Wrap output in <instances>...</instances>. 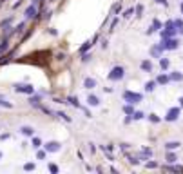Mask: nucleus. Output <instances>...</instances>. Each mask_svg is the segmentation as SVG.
<instances>
[{
    "label": "nucleus",
    "instance_id": "f257e3e1",
    "mask_svg": "<svg viewBox=\"0 0 183 174\" xmlns=\"http://www.w3.org/2000/svg\"><path fill=\"white\" fill-rule=\"evenodd\" d=\"M176 33H178V29H176L174 20H167V22H165V27L159 31V35H162V40H165V38H172V36H176Z\"/></svg>",
    "mask_w": 183,
    "mask_h": 174
},
{
    "label": "nucleus",
    "instance_id": "f03ea898",
    "mask_svg": "<svg viewBox=\"0 0 183 174\" xmlns=\"http://www.w3.org/2000/svg\"><path fill=\"white\" fill-rule=\"evenodd\" d=\"M123 76H125V67H122V65H114L111 73L107 74V78L111 82H120V80H123Z\"/></svg>",
    "mask_w": 183,
    "mask_h": 174
},
{
    "label": "nucleus",
    "instance_id": "7ed1b4c3",
    "mask_svg": "<svg viewBox=\"0 0 183 174\" xmlns=\"http://www.w3.org/2000/svg\"><path fill=\"white\" fill-rule=\"evenodd\" d=\"M143 100V94H140V93H134V91H125L123 93V102H127V103H140Z\"/></svg>",
    "mask_w": 183,
    "mask_h": 174
},
{
    "label": "nucleus",
    "instance_id": "20e7f679",
    "mask_svg": "<svg viewBox=\"0 0 183 174\" xmlns=\"http://www.w3.org/2000/svg\"><path fill=\"white\" fill-rule=\"evenodd\" d=\"M179 116H181V107L176 105V107H170V109H169L167 114L163 116V120H165V122H176Z\"/></svg>",
    "mask_w": 183,
    "mask_h": 174
},
{
    "label": "nucleus",
    "instance_id": "39448f33",
    "mask_svg": "<svg viewBox=\"0 0 183 174\" xmlns=\"http://www.w3.org/2000/svg\"><path fill=\"white\" fill-rule=\"evenodd\" d=\"M15 91L20 94H35V87L31 83H15Z\"/></svg>",
    "mask_w": 183,
    "mask_h": 174
},
{
    "label": "nucleus",
    "instance_id": "423d86ee",
    "mask_svg": "<svg viewBox=\"0 0 183 174\" xmlns=\"http://www.w3.org/2000/svg\"><path fill=\"white\" fill-rule=\"evenodd\" d=\"M165 51H167V49H165V46H163V42H159V44H156V46L151 47V55H152L154 58H162Z\"/></svg>",
    "mask_w": 183,
    "mask_h": 174
},
{
    "label": "nucleus",
    "instance_id": "0eeeda50",
    "mask_svg": "<svg viewBox=\"0 0 183 174\" xmlns=\"http://www.w3.org/2000/svg\"><path fill=\"white\" fill-rule=\"evenodd\" d=\"M98 38H100V36H98V35H94V36H93V38H91V40H87V42L83 44V46H82V47L78 49V53H80V55H83V53H87V51H91V49H93V46H94V44L98 42Z\"/></svg>",
    "mask_w": 183,
    "mask_h": 174
},
{
    "label": "nucleus",
    "instance_id": "6e6552de",
    "mask_svg": "<svg viewBox=\"0 0 183 174\" xmlns=\"http://www.w3.org/2000/svg\"><path fill=\"white\" fill-rule=\"evenodd\" d=\"M163 42V46H165V49L167 51H174V49H178L179 47V40L178 38H165V40H162Z\"/></svg>",
    "mask_w": 183,
    "mask_h": 174
},
{
    "label": "nucleus",
    "instance_id": "1a4fd4ad",
    "mask_svg": "<svg viewBox=\"0 0 183 174\" xmlns=\"http://www.w3.org/2000/svg\"><path fill=\"white\" fill-rule=\"evenodd\" d=\"M44 149L47 150V152H58L60 149H62V143L60 142H47V143H44Z\"/></svg>",
    "mask_w": 183,
    "mask_h": 174
},
{
    "label": "nucleus",
    "instance_id": "9d476101",
    "mask_svg": "<svg viewBox=\"0 0 183 174\" xmlns=\"http://www.w3.org/2000/svg\"><path fill=\"white\" fill-rule=\"evenodd\" d=\"M162 170H167V172H183V165H174V163H163V165H162Z\"/></svg>",
    "mask_w": 183,
    "mask_h": 174
},
{
    "label": "nucleus",
    "instance_id": "9b49d317",
    "mask_svg": "<svg viewBox=\"0 0 183 174\" xmlns=\"http://www.w3.org/2000/svg\"><path fill=\"white\" fill-rule=\"evenodd\" d=\"M159 29H163V24H162V22H159L158 18H154L152 20V24H151V27L145 31L147 35H152V33H156V31H159Z\"/></svg>",
    "mask_w": 183,
    "mask_h": 174
},
{
    "label": "nucleus",
    "instance_id": "f8f14e48",
    "mask_svg": "<svg viewBox=\"0 0 183 174\" xmlns=\"http://www.w3.org/2000/svg\"><path fill=\"white\" fill-rule=\"evenodd\" d=\"M26 18H36V15H38V9H36V4H31L27 9H26Z\"/></svg>",
    "mask_w": 183,
    "mask_h": 174
},
{
    "label": "nucleus",
    "instance_id": "ddd939ff",
    "mask_svg": "<svg viewBox=\"0 0 183 174\" xmlns=\"http://www.w3.org/2000/svg\"><path fill=\"white\" fill-rule=\"evenodd\" d=\"M20 133L24 134V136H29V138H33V136H35V129H33L31 125H22V127H20Z\"/></svg>",
    "mask_w": 183,
    "mask_h": 174
},
{
    "label": "nucleus",
    "instance_id": "4468645a",
    "mask_svg": "<svg viewBox=\"0 0 183 174\" xmlns=\"http://www.w3.org/2000/svg\"><path fill=\"white\" fill-rule=\"evenodd\" d=\"M83 87H85V89H89V91H93L94 87H96V80H94V78H91V76L83 78Z\"/></svg>",
    "mask_w": 183,
    "mask_h": 174
},
{
    "label": "nucleus",
    "instance_id": "2eb2a0df",
    "mask_svg": "<svg viewBox=\"0 0 183 174\" xmlns=\"http://www.w3.org/2000/svg\"><path fill=\"white\" fill-rule=\"evenodd\" d=\"M142 160H151L152 158V149H149V147H143L142 150H140V154H138Z\"/></svg>",
    "mask_w": 183,
    "mask_h": 174
},
{
    "label": "nucleus",
    "instance_id": "dca6fc26",
    "mask_svg": "<svg viewBox=\"0 0 183 174\" xmlns=\"http://www.w3.org/2000/svg\"><path fill=\"white\" fill-rule=\"evenodd\" d=\"M156 82H158V85H165V83H169V82H170V74H167V73H162V74H158Z\"/></svg>",
    "mask_w": 183,
    "mask_h": 174
},
{
    "label": "nucleus",
    "instance_id": "f3484780",
    "mask_svg": "<svg viewBox=\"0 0 183 174\" xmlns=\"http://www.w3.org/2000/svg\"><path fill=\"white\" fill-rule=\"evenodd\" d=\"M87 105H91V107H98V105H100V98H98L96 94H89V96H87Z\"/></svg>",
    "mask_w": 183,
    "mask_h": 174
},
{
    "label": "nucleus",
    "instance_id": "a211bd4d",
    "mask_svg": "<svg viewBox=\"0 0 183 174\" xmlns=\"http://www.w3.org/2000/svg\"><path fill=\"white\" fill-rule=\"evenodd\" d=\"M40 103H42V96L40 94H29V105L38 107Z\"/></svg>",
    "mask_w": 183,
    "mask_h": 174
},
{
    "label": "nucleus",
    "instance_id": "6ab92c4d",
    "mask_svg": "<svg viewBox=\"0 0 183 174\" xmlns=\"http://www.w3.org/2000/svg\"><path fill=\"white\" fill-rule=\"evenodd\" d=\"M140 67H142V71H145V73H152V63H151V60H142V62H140Z\"/></svg>",
    "mask_w": 183,
    "mask_h": 174
},
{
    "label": "nucleus",
    "instance_id": "aec40b11",
    "mask_svg": "<svg viewBox=\"0 0 183 174\" xmlns=\"http://www.w3.org/2000/svg\"><path fill=\"white\" fill-rule=\"evenodd\" d=\"M156 85H158V82H156V80H149V82H145L143 89H145V93H152V91L156 89Z\"/></svg>",
    "mask_w": 183,
    "mask_h": 174
},
{
    "label": "nucleus",
    "instance_id": "412c9836",
    "mask_svg": "<svg viewBox=\"0 0 183 174\" xmlns=\"http://www.w3.org/2000/svg\"><path fill=\"white\" fill-rule=\"evenodd\" d=\"M169 74H170V82H183V73L172 71V73H169Z\"/></svg>",
    "mask_w": 183,
    "mask_h": 174
},
{
    "label": "nucleus",
    "instance_id": "4be33fe9",
    "mask_svg": "<svg viewBox=\"0 0 183 174\" xmlns=\"http://www.w3.org/2000/svg\"><path fill=\"white\" fill-rule=\"evenodd\" d=\"M55 116L62 118V120H63V122H67V123H71V122H73V118L67 114V113H63V111H56V113H55Z\"/></svg>",
    "mask_w": 183,
    "mask_h": 174
},
{
    "label": "nucleus",
    "instance_id": "5701e85b",
    "mask_svg": "<svg viewBox=\"0 0 183 174\" xmlns=\"http://www.w3.org/2000/svg\"><path fill=\"white\" fill-rule=\"evenodd\" d=\"M65 102H67V103H71V105L76 107V109H82V105H80V102H78V96H67Z\"/></svg>",
    "mask_w": 183,
    "mask_h": 174
},
{
    "label": "nucleus",
    "instance_id": "b1692460",
    "mask_svg": "<svg viewBox=\"0 0 183 174\" xmlns=\"http://www.w3.org/2000/svg\"><path fill=\"white\" fill-rule=\"evenodd\" d=\"M179 142H167L163 147H165V150H176V149H179Z\"/></svg>",
    "mask_w": 183,
    "mask_h": 174
},
{
    "label": "nucleus",
    "instance_id": "393cba45",
    "mask_svg": "<svg viewBox=\"0 0 183 174\" xmlns=\"http://www.w3.org/2000/svg\"><path fill=\"white\" fill-rule=\"evenodd\" d=\"M169 65H170V60H169V58H165V56L159 58V67H162V71H167Z\"/></svg>",
    "mask_w": 183,
    "mask_h": 174
},
{
    "label": "nucleus",
    "instance_id": "a878e982",
    "mask_svg": "<svg viewBox=\"0 0 183 174\" xmlns=\"http://www.w3.org/2000/svg\"><path fill=\"white\" fill-rule=\"evenodd\" d=\"M122 111H123L125 114H134V103H125V105L122 107Z\"/></svg>",
    "mask_w": 183,
    "mask_h": 174
},
{
    "label": "nucleus",
    "instance_id": "bb28decb",
    "mask_svg": "<svg viewBox=\"0 0 183 174\" xmlns=\"http://www.w3.org/2000/svg\"><path fill=\"white\" fill-rule=\"evenodd\" d=\"M118 13H122V2H116V4L112 6V9H111V15L112 16H116Z\"/></svg>",
    "mask_w": 183,
    "mask_h": 174
},
{
    "label": "nucleus",
    "instance_id": "cd10ccee",
    "mask_svg": "<svg viewBox=\"0 0 183 174\" xmlns=\"http://www.w3.org/2000/svg\"><path fill=\"white\" fill-rule=\"evenodd\" d=\"M176 161H178V156L172 150H167V163H176Z\"/></svg>",
    "mask_w": 183,
    "mask_h": 174
},
{
    "label": "nucleus",
    "instance_id": "c85d7f7f",
    "mask_svg": "<svg viewBox=\"0 0 183 174\" xmlns=\"http://www.w3.org/2000/svg\"><path fill=\"white\" fill-rule=\"evenodd\" d=\"M7 49H9V42H7V38H4L2 44H0V55H4Z\"/></svg>",
    "mask_w": 183,
    "mask_h": 174
},
{
    "label": "nucleus",
    "instance_id": "c756f323",
    "mask_svg": "<svg viewBox=\"0 0 183 174\" xmlns=\"http://www.w3.org/2000/svg\"><path fill=\"white\" fill-rule=\"evenodd\" d=\"M174 24H176V29L179 35H183V18H176L174 20Z\"/></svg>",
    "mask_w": 183,
    "mask_h": 174
},
{
    "label": "nucleus",
    "instance_id": "7c9ffc66",
    "mask_svg": "<svg viewBox=\"0 0 183 174\" xmlns=\"http://www.w3.org/2000/svg\"><path fill=\"white\" fill-rule=\"evenodd\" d=\"M147 120H149L151 123H159V122H162V118H159L158 114H154V113H151V114L147 116Z\"/></svg>",
    "mask_w": 183,
    "mask_h": 174
},
{
    "label": "nucleus",
    "instance_id": "2f4dec72",
    "mask_svg": "<svg viewBox=\"0 0 183 174\" xmlns=\"http://www.w3.org/2000/svg\"><path fill=\"white\" fill-rule=\"evenodd\" d=\"M134 15H136V18H142V16H143V4H138V6H136Z\"/></svg>",
    "mask_w": 183,
    "mask_h": 174
},
{
    "label": "nucleus",
    "instance_id": "473e14b6",
    "mask_svg": "<svg viewBox=\"0 0 183 174\" xmlns=\"http://www.w3.org/2000/svg\"><path fill=\"white\" fill-rule=\"evenodd\" d=\"M31 145H33L35 149H40V147H42L44 143H42V140H40V138H36V136H33V138H31Z\"/></svg>",
    "mask_w": 183,
    "mask_h": 174
},
{
    "label": "nucleus",
    "instance_id": "72a5a7b5",
    "mask_svg": "<svg viewBox=\"0 0 183 174\" xmlns=\"http://www.w3.org/2000/svg\"><path fill=\"white\" fill-rule=\"evenodd\" d=\"M0 107H4V109H13V103H11V102H7L6 98L0 96Z\"/></svg>",
    "mask_w": 183,
    "mask_h": 174
},
{
    "label": "nucleus",
    "instance_id": "f704fd0d",
    "mask_svg": "<svg viewBox=\"0 0 183 174\" xmlns=\"http://www.w3.org/2000/svg\"><path fill=\"white\" fill-rule=\"evenodd\" d=\"M127 160H129V163H132V165H138L140 163V156H132V154H127Z\"/></svg>",
    "mask_w": 183,
    "mask_h": 174
},
{
    "label": "nucleus",
    "instance_id": "c9c22d12",
    "mask_svg": "<svg viewBox=\"0 0 183 174\" xmlns=\"http://www.w3.org/2000/svg\"><path fill=\"white\" fill-rule=\"evenodd\" d=\"M145 118V114L142 113V111H134V114H132V120L134 122H138V120H143Z\"/></svg>",
    "mask_w": 183,
    "mask_h": 174
},
{
    "label": "nucleus",
    "instance_id": "e433bc0d",
    "mask_svg": "<svg viewBox=\"0 0 183 174\" xmlns=\"http://www.w3.org/2000/svg\"><path fill=\"white\" fill-rule=\"evenodd\" d=\"M91 58H93V53H89V51H87V53H83V55H82V58H80V60H82V63H87Z\"/></svg>",
    "mask_w": 183,
    "mask_h": 174
},
{
    "label": "nucleus",
    "instance_id": "4c0bfd02",
    "mask_svg": "<svg viewBox=\"0 0 183 174\" xmlns=\"http://www.w3.org/2000/svg\"><path fill=\"white\" fill-rule=\"evenodd\" d=\"M158 167H159V165H158L154 160H149V161L145 163V169H158Z\"/></svg>",
    "mask_w": 183,
    "mask_h": 174
},
{
    "label": "nucleus",
    "instance_id": "58836bf2",
    "mask_svg": "<svg viewBox=\"0 0 183 174\" xmlns=\"http://www.w3.org/2000/svg\"><path fill=\"white\" fill-rule=\"evenodd\" d=\"M45 156H47V150H45V149H44V150H40V149H38L36 158H38V160H45Z\"/></svg>",
    "mask_w": 183,
    "mask_h": 174
},
{
    "label": "nucleus",
    "instance_id": "ea45409f",
    "mask_svg": "<svg viewBox=\"0 0 183 174\" xmlns=\"http://www.w3.org/2000/svg\"><path fill=\"white\" fill-rule=\"evenodd\" d=\"M100 149L102 150H107V152H112L114 150V145L112 143H107V145H100Z\"/></svg>",
    "mask_w": 183,
    "mask_h": 174
},
{
    "label": "nucleus",
    "instance_id": "a19ab883",
    "mask_svg": "<svg viewBox=\"0 0 183 174\" xmlns=\"http://www.w3.org/2000/svg\"><path fill=\"white\" fill-rule=\"evenodd\" d=\"M116 24H118V15H116V16L112 18V22H111V26H109V31H111V33L114 31V27H116Z\"/></svg>",
    "mask_w": 183,
    "mask_h": 174
},
{
    "label": "nucleus",
    "instance_id": "79ce46f5",
    "mask_svg": "<svg viewBox=\"0 0 183 174\" xmlns=\"http://www.w3.org/2000/svg\"><path fill=\"white\" fill-rule=\"evenodd\" d=\"M47 169H49L53 174H56V172H58V165H55V163H49V165H47Z\"/></svg>",
    "mask_w": 183,
    "mask_h": 174
},
{
    "label": "nucleus",
    "instance_id": "37998d69",
    "mask_svg": "<svg viewBox=\"0 0 183 174\" xmlns=\"http://www.w3.org/2000/svg\"><path fill=\"white\" fill-rule=\"evenodd\" d=\"M11 20H13V16H9V18H6V20H2V24H0V26H2V27H7V26L11 24Z\"/></svg>",
    "mask_w": 183,
    "mask_h": 174
},
{
    "label": "nucleus",
    "instance_id": "c03bdc74",
    "mask_svg": "<svg viewBox=\"0 0 183 174\" xmlns=\"http://www.w3.org/2000/svg\"><path fill=\"white\" fill-rule=\"evenodd\" d=\"M132 13H134V7H131V9H127V11H125V13H123L122 16H123V18H129V16H132Z\"/></svg>",
    "mask_w": 183,
    "mask_h": 174
},
{
    "label": "nucleus",
    "instance_id": "a18cd8bd",
    "mask_svg": "<svg viewBox=\"0 0 183 174\" xmlns=\"http://www.w3.org/2000/svg\"><path fill=\"white\" fill-rule=\"evenodd\" d=\"M87 147H89V150H91V154H94V152H96V147H94V143H93V142H89V143H87Z\"/></svg>",
    "mask_w": 183,
    "mask_h": 174
},
{
    "label": "nucleus",
    "instance_id": "49530a36",
    "mask_svg": "<svg viewBox=\"0 0 183 174\" xmlns=\"http://www.w3.org/2000/svg\"><path fill=\"white\" fill-rule=\"evenodd\" d=\"M24 27H26V24L22 22V24H18V26L15 27V33H22V29H24Z\"/></svg>",
    "mask_w": 183,
    "mask_h": 174
},
{
    "label": "nucleus",
    "instance_id": "de8ad7c7",
    "mask_svg": "<svg viewBox=\"0 0 183 174\" xmlns=\"http://www.w3.org/2000/svg\"><path fill=\"white\" fill-rule=\"evenodd\" d=\"M24 170H35V163H26L24 165Z\"/></svg>",
    "mask_w": 183,
    "mask_h": 174
},
{
    "label": "nucleus",
    "instance_id": "09e8293b",
    "mask_svg": "<svg viewBox=\"0 0 183 174\" xmlns=\"http://www.w3.org/2000/svg\"><path fill=\"white\" fill-rule=\"evenodd\" d=\"M154 2H156V4H159V6H165V7L169 6V0H154Z\"/></svg>",
    "mask_w": 183,
    "mask_h": 174
},
{
    "label": "nucleus",
    "instance_id": "8fccbe9b",
    "mask_svg": "<svg viewBox=\"0 0 183 174\" xmlns=\"http://www.w3.org/2000/svg\"><path fill=\"white\" fill-rule=\"evenodd\" d=\"M120 149L122 150H129L131 149V143H120Z\"/></svg>",
    "mask_w": 183,
    "mask_h": 174
},
{
    "label": "nucleus",
    "instance_id": "3c124183",
    "mask_svg": "<svg viewBox=\"0 0 183 174\" xmlns=\"http://www.w3.org/2000/svg\"><path fill=\"white\" fill-rule=\"evenodd\" d=\"M47 31H49V35H53V36H56V35H58V31H56L55 27H49Z\"/></svg>",
    "mask_w": 183,
    "mask_h": 174
},
{
    "label": "nucleus",
    "instance_id": "603ef678",
    "mask_svg": "<svg viewBox=\"0 0 183 174\" xmlns=\"http://www.w3.org/2000/svg\"><path fill=\"white\" fill-rule=\"evenodd\" d=\"M107 46H109V42H107V40H102V47L107 49Z\"/></svg>",
    "mask_w": 183,
    "mask_h": 174
},
{
    "label": "nucleus",
    "instance_id": "864d4df0",
    "mask_svg": "<svg viewBox=\"0 0 183 174\" xmlns=\"http://www.w3.org/2000/svg\"><path fill=\"white\" fill-rule=\"evenodd\" d=\"M7 138H9V134H7V133H6V134H0V140H7Z\"/></svg>",
    "mask_w": 183,
    "mask_h": 174
},
{
    "label": "nucleus",
    "instance_id": "5fc2aeb1",
    "mask_svg": "<svg viewBox=\"0 0 183 174\" xmlns=\"http://www.w3.org/2000/svg\"><path fill=\"white\" fill-rule=\"evenodd\" d=\"M178 102H179V107H181V109H183V96H181V98H179V100H178Z\"/></svg>",
    "mask_w": 183,
    "mask_h": 174
},
{
    "label": "nucleus",
    "instance_id": "6e6d98bb",
    "mask_svg": "<svg viewBox=\"0 0 183 174\" xmlns=\"http://www.w3.org/2000/svg\"><path fill=\"white\" fill-rule=\"evenodd\" d=\"M179 11H181V13H183V2H181V4H179Z\"/></svg>",
    "mask_w": 183,
    "mask_h": 174
},
{
    "label": "nucleus",
    "instance_id": "4d7b16f0",
    "mask_svg": "<svg viewBox=\"0 0 183 174\" xmlns=\"http://www.w3.org/2000/svg\"><path fill=\"white\" fill-rule=\"evenodd\" d=\"M0 158H2V152H0Z\"/></svg>",
    "mask_w": 183,
    "mask_h": 174
}]
</instances>
